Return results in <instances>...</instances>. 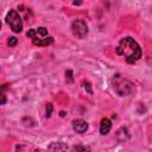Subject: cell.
I'll list each match as a JSON object with an SVG mask.
<instances>
[{
  "label": "cell",
  "mask_w": 152,
  "mask_h": 152,
  "mask_svg": "<svg viewBox=\"0 0 152 152\" xmlns=\"http://www.w3.org/2000/svg\"><path fill=\"white\" fill-rule=\"evenodd\" d=\"M83 86H84V89H87V91L89 94H93V90H91V87H90V83L87 82V81H83Z\"/></svg>",
  "instance_id": "8fae6325"
},
{
  "label": "cell",
  "mask_w": 152,
  "mask_h": 152,
  "mask_svg": "<svg viewBox=\"0 0 152 152\" xmlns=\"http://www.w3.org/2000/svg\"><path fill=\"white\" fill-rule=\"evenodd\" d=\"M71 152H90V150L87 147V146H83V145H76L72 147Z\"/></svg>",
  "instance_id": "9c48e42d"
},
{
  "label": "cell",
  "mask_w": 152,
  "mask_h": 152,
  "mask_svg": "<svg viewBox=\"0 0 152 152\" xmlns=\"http://www.w3.org/2000/svg\"><path fill=\"white\" fill-rule=\"evenodd\" d=\"M32 42H33V44H36L38 46H45V45L52 44L53 39H52V37H46V38H43V39H34Z\"/></svg>",
  "instance_id": "ba28073f"
},
{
  "label": "cell",
  "mask_w": 152,
  "mask_h": 152,
  "mask_svg": "<svg viewBox=\"0 0 152 152\" xmlns=\"http://www.w3.org/2000/svg\"><path fill=\"white\" fill-rule=\"evenodd\" d=\"M52 113V104L51 103H48V107H46V116L49 118Z\"/></svg>",
  "instance_id": "7c38bea8"
},
{
  "label": "cell",
  "mask_w": 152,
  "mask_h": 152,
  "mask_svg": "<svg viewBox=\"0 0 152 152\" xmlns=\"http://www.w3.org/2000/svg\"><path fill=\"white\" fill-rule=\"evenodd\" d=\"M72 128L77 133H84L88 129V124L82 119H76L72 121Z\"/></svg>",
  "instance_id": "5b68a950"
},
{
  "label": "cell",
  "mask_w": 152,
  "mask_h": 152,
  "mask_svg": "<svg viewBox=\"0 0 152 152\" xmlns=\"http://www.w3.org/2000/svg\"><path fill=\"white\" fill-rule=\"evenodd\" d=\"M71 31L77 38H84L88 34V26L84 20L76 19L71 24Z\"/></svg>",
  "instance_id": "3957f363"
},
{
  "label": "cell",
  "mask_w": 152,
  "mask_h": 152,
  "mask_svg": "<svg viewBox=\"0 0 152 152\" xmlns=\"http://www.w3.org/2000/svg\"><path fill=\"white\" fill-rule=\"evenodd\" d=\"M110 127H112V124H110V121L108 120V119H102L101 120V124H100V132H101V134H107L109 131H110Z\"/></svg>",
  "instance_id": "52a82bcc"
},
{
  "label": "cell",
  "mask_w": 152,
  "mask_h": 152,
  "mask_svg": "<svg viewBox=\"0 0 152 152\" xmlns=\"http://www.w3.org/2000/svg\"><path fill=\"white\" fill-rule=\"evenodd\" d=\"M6 23L11 26V28L14 32H17V33L18 32H21V30H23V21H21V18H20V15L18 14L17 11L12 10V11H10L7 13V15H6Z\"/></svg>",
  "instance_id": "7a4b0ae2"
},
{
  "label": "cell",
  "mask_w": 152,
  "mask_h": 152,
  "mask_svg": "<svg viewBox=\"0 0 152 152\" xmlns=\"http://www.w3.org/2000/svg\"><path fill=\"white\" fill-rule=\"evenodd\" d=\"M65 75H66V77H68V81H69V82H72V71H71V70H68V71L65 72Z\"/></svg>",
  "instance_id": "4fadbf2b"
},
{
  "label": "cell",
  "mask_w": 152,
  "mask_h": 152,
  "mask_svg": "<svg viewBox=\"0 0 152 152\" xmlns=\"http://www.w3.org/2000/svg\"><path fill=\"white\" fill-rule=\"evenodd\" d=\"M27 37L32 38V40L46 38L48 37V30L45 27H38L37 30H30L27 32Z\"/></svg>",
  "instance_id": "277c9868"
},
{
  "label": "cell",
  "mask_w": 152,
  "mask_h": 152,
  "mask_svg": "<svg viewBox=\"0 0 152 152\" xmlns=\"http://www.w3.org/2000/svg\"><path fill=\"white\" fill-rule=\"evenodd\" d=\"M17 43H18V39L15 37H10V39H8V45L10 46H14V45H17Z\"/></svg>",
  "instance_id": "30bf717a"
},
{
  "label": "cell",
  "mask_w": 152,
  "mask_h": 152,
  "mask_svg": "<svg viewBox=\"0 0 152 152\" xmlns=\"http://www.w3.org/2000/svg\"><path fill=\"white\" fill-rule=\"evenodd\" d=\"M116 52L120 56H124L128 63H134L141 57V49L139 44L131 37H125L120 40L116 46Z\"/></svg>",
  "instance_id": "6da1fadb"
},
{
  "label": "cell",
  "mask_w": 152,
  "mask_h": 152,
  "mask_svg": "<svg viewBox=\"0 0 152 152\" xmlns=\"http://www.w3.org/2000/svg\"><path fill=\"white\" fill-rule=\"evenodd\" d=\"M48 150L50 152H66L68 145L64 142H52L49 145Z\"/></svg>",
  "instance_id": "8992f818"
}]
</instances>
